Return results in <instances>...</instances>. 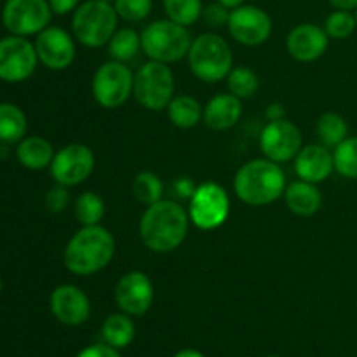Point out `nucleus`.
Listing matches in <instances>:
<instances>
[{"instance_id":"nucleus-35","label":"nucleus","mask_w":357,"mask_h":357,"mask_svg":"<svg viewBox=\"0 0 357 357\" xmlns=\"http://www.w3.org/2000/svg\"><path fill=\"white\" fill-rule=\"evenodd\" d=\"M202 20L211 28H222L229 24L230 9L220 2H213L202 9Z\"/></svg>"},{"instance_id":"nucleus-7","label":"nucleus","mask_w":357,"mask_h":357,"mask_svg":"<svg viewBox=\"0 0 357 357\" xmlns=\"http://www.w3.org/2000/svg\"><path fill=\"white\" fill-rule=\"evenodd\" d=\"M132 96L146 110H166L174 98V75L166 63L146 61L135 75Z\"/></svg>"},{"instance_id":"nucleus-34","label":"nucleus","mask_w":357,"mask_h":357,"mask_svg":"<svg viewBox=\"0 0 357 357\" xmlns=\"http://www.w3.org/2000/svg\"><path fill=\"white\" fill-rule=\"evenodd\" d=\"M152 0H115L114 7L119 17L129 23H139L152 13Z\"/></svg>"},{"instance_id":"nucleus-17","label":"nucleus","mask_w":357,"mask_h":357,"mask_svg":"<svg viewBox=\"0 0 357 357\" xmlns=\"http://www.w3.org/2000/svg\"><path fill=\"white\" fill-rule=\"evenodd\" d=\"M51 312L59 323L66 326H79L91 316V302L86 293L73 284H61L49 298Z\"/></svg>"},{"instance_id":"nucleus-11","label":"nucleus","mask_w":357,"mask_h":357,"mask_svg":"<svg viewBox=\"0 0 357 357\" xmlns=\"http://www.w3.org/2000/svg\"><path fill=\"white\" fill-rule=\"evenodd\" d=\"M38 63L35 44L26 37L9 35L0 40V80L16 84L26 80Z\"/></svg>"},{"instance_id":"nucleus-13","label":"nucleus","mask_w":357,"mask_h":357,"mask_svg":"<svg viewBox=\"0 0 357 357\" xmlns=\"http://www.w3.org/2000/svg\"><path fill=\"white\" fill-rule=\"evenodd\" d=\"M303 139L300 129L288 119L268 121L260 135V149L274 162H288L302 150Z\"/></svg>"},{"instance_id":"nucleus-14","label":"nucleus","mask_w":357,"mask_h":357,"mask_svg":"<svg viewBox=\"0 0 357 357\" xmlns=\"http://www.w3.org/2000/svg\"><path fill=\"white\" fill-rule=\"evenodd\" d=\"M229 33L243 45H260L268 40L272 33V20L267 10L258 6H243L230 10Z\"/></svg>"},{"instance_id":"nucleus-24","label":"nucleus","mask_w":357,"mask_h":357,"mask_svg":"<svg viewBox=\"0 0 357 357\" xmlns=\"http://www.w3.org/2000/svg\"><path fill=\"white\" fill-rule=\"evenodd\" d=\"M101 335H103L105 344L115 349H122L128 347L135 340L136 328L129 314L119 312L112 314L105 319L103 326H101Z\"/></svg>"},{"instance_id":"nucleus-21","label":"nucleus","mask_w":357,"mask_h":357,"mask_svg":"<svg viewBox=\"0 0 357 357\" xmlns=\"http://www.w3.org/2000/svg\"><path fill=\"white\" fill-rule=\"evenodd\" d=\"M284 201L289 211L298 216H312L319 211L323 204V195L316 187V183L310 181H293L284 190Z\"/></svg>"},{"instance_id":"nucleus-45","label":"nucleus","mask_w":357,"mask_h":357,"mask_svg":"<svg viewBox=\"0 0 357 357\" xmlns=\"http://www.w3.org/2000/svg\"><path fill=\"white\" fill-rule=\"evenodd\" d=\"M0 293H2V278H0Z\"/></svg>"},{"instance_id":"nucleus-23","label":"nucleus","mask_w":357,"mask_h":357,"mask_svg":"<svg viewBox=\"0 0 357 357\" xmlns=\"http://www.w3.org/2000/svg\"><path fill=\"white\" fill-rule=\"evenodd\" d=\"M167 117L173 122V126L180 129H192L201 122L202 115H204V108L201 107L195 98L188 96V94H180L171 100L167 105Z\"/></svg>"},{"instance_id":"nucleus-42","label":"nucleus","mask_w":357,"mask_h":357,"mask_svg":"<svg viewBox=\"0 0 357 357\" xmlns=\"http://www.w3.org/2000/svg\"><path fill=\"white\" fill-rule=\"evenodd\" d=\"M216 2L223 3V6H225V7H229V9L232 10V9H236V7L243 6V3L246 2V0H216Z\"/></svg>"},{"instance_id":"nucleus-36","label":"nucleus","mask_w":357,"mask_h":357,"mask_svg":"<svg viewBox=\"0 0 357 357\" xmlns=\"http://www.w3.org/2000/svg\"><path fill=\"white\" fill-rule=\"evenodd\" d=\"M70 204V194H68V187L65 185H56L52 187L51 190L47 192L45 195V206L51 213H61L65 211L66 206Z\"/></svg>"},{"instance_id":"nucleus-6","label":"nucleus","mask_w":357,"mask_h":357,"mask_svg":"<svg viewBox=\"0 0 357 357\" xmlns=\"http://www.w3.org/2000/svg\"><path fill=\"white\" fill-rule=\"evenodd\" d=\"M192 45L190 31L171 20H157L142 31V49L152 61H180L188 56Z\"/></svg>"},{"instance_id":"nucleus-25","label":"nucleus","mask_w":357,"mask_h":357,"mask_svg":"<svg viewBox=\"0 0 357 357\" xmlns=\"http://www.w3.org/2000/svg\"><path fill=\"white\" fill-rule=\"evenodd\" d=\"M26 115L13 103H0V142L20 143L26 135Z\"/></svg>"},{"instance_id":"nucleus-39","label":"nucleus","mask_w":357,"mask_h":357,"mask_svg":"<svg viewBox=\"0 0 357 357\" xmlns=\"http://www.w3.org/2000/svg\"><path fill=\"white\" fill-rule=\"evenodd\" d=\"M195 188L197 187L194 185V181L187 176H183V178H180V180L174 181V192H176L178 197H181V199H188V201H190V197L194 195Z\"/></svg>"},{"instance_id":"nucleus-40","label":"nucleus","mask_w":357,"mask_h":357,"mask_svg":"<svg viewBox=\"0 0 357 357\" xmlns=\"http://www.w3.org/2000/svg\"><path fill=\"white\" fill-rule=\"evenodd\" d=\"M267 119L268 121H281L286 119V110L281 103H272L267 108Z\"/></svg>"},{"instance_id":"nucleus-10","label":"nucleus","mask_w":357,"mask_h":357,"mask_svg":"<svg viewBox=\"0 0 357 357\" xmlns=\"http://www.w3.org/2000/svg\"><path fill=\"white\" fill-rule=\"evenodd\" d=\"M52 17L47 0H7L2 9V23L10 35L30 37L49 26Z\"/></svg>"},{"instance_id":"nucleus-33","label":"nucleus","mask_w":357,"mask_h":357,"mask_svg":"<svg viewBox=\"0 0 357 357\" xmlns=\"http://www.w3.org/2000/svg\"><path fill=\"white\" fill-rule=\"evenodd\" d=\"M356 28V17L351 10H333L326 17V23H324V30H326L328 37L338 38V40L351 37Z\"/></svg>"},{"instance_id":"nucleus-26","label":"nucleus","mask_w":357,"mask_h":357,"mask_svg":"<svg viewBox=\"0 0 357 357\" xmlns=\"http://www.w3.org/2000/svg\"><path fill=\"white\" fill-rule=\"evenodd\" d=\"M316 132L317 138L321 139V145L328 146V149H335L344 139L349 138V124L340 114L326 112V114L317 119Z\"/></svg>"},{"instance_id":"nucleus-19","label":"nucleus","mask_w":357,"mask_h":357,"mask_svg":"<svg viewBox=\"0 0 357 357\" xmlns=\"http://www.w3.org/2000/svg\"><path fill=\"white\" fill-rule=\"evenodd\" d=\"M335 171L333 152L328 146L314 143L302 146L295 157V173L300 180L310 183H323Z\"/></svg>"},{"instance_id":"nucleus-20","label":"nucleus","mask_w":357,"mask_h":357,"mask_svg":"<svg viewBox=\"0 0 357 357\" xmlns=\"http://www.w3.org/2000/svg\"><path fill=\"white\" fill-rule=\"evenodd\" d=\"M241 115H243V103L239 98L229 93L216 94L215 98H211L204 107L202 119L208 128L215 131H227L239 122Z\"/></svg>"},{"instance_id":"nucleus-1","label":"nucleus","mask_w":357,"mask_h":357,"mask_svg":"<svg viewBox=\"0 0 357 357\" xmlns=\"http://www.w3.org/2000/svg\"><path fill=\"white\" fill-rule=\"evenodd\" d=\"M190 216L174 201H159L149 206L139 220V237L150 251L171 253L183 244Z\"/></svg>"},{"instance_id":"nucleus-9","label":"nucleus","mask_w":357,"mask_h":357,"mask_svg":"<svg viewBox=\"0 0 357 357\" xmlns=\"http://www.w3.org/2000/svg\"><path fill=\"white\" fill-rule=\"evenodd\" d=\"M135 75L121 61H107L93 77V96L103 108H119L131 98Z\"/></svg>"},{"instance_id":"nucleus-28","label":"nucleus","mask_w":357,"mask_h":357,"mask_svg":"<svg viewBox=\"0 0 357 357\" xmlns=\"http://www.w3.org/2000/svg\"><path fill=\"white\" fill-rule=\"evenodd\" d=\"M105 216V202L94 192H84L75 201V218L82 227L100 225Z\"/></svg>"},{"instance_id":"nucleus-46","label":"nucleus","mask_w":357,"mask_h":357,"mask_svg":"<svg viewBox=\"0 0 357 357\" xmlns=\"http://www.w3.org/2000/svg\"><path fill=\"white\" fill-rule=\"evenodd\" d=\"M354 17H356V24H357V9H356V13H354Z\"/></svg>"},{"instance_id":"nucleus-2","label":"nucleus","mask_w":357,"mask_h":357,"mask_svg":"<svg viewBox=\"0 0 357 357\" xmlns=\"http://www.w3.org/2000/svg\"><path fill=\"white\" fill-rule=\"evenodd\" d=\"M115 255V239L101 225L82 227L65 248V265L75 275H93L103 271Z\"/></svg>"},{"instance_id":"nucleus-37","label":"nucleus","mask_w":357,"mask_h":357,"mask_svg":"<svg viewBox=\"0 0 357 357\" xmlns=\"http://www.w3.org/2000/svg\"><path fill=\"white\" fill-rule=\"evenodd\" d=\"M75 357H122L117 349L108 344H94L89 347L82 349Z\"/></svg>"},{"instance_id":"nucleus-47","label":"nucleus","mask_w":357,"mask_h":357,"mask_svg":"<svg viewBox=\"0 0 357 357\" xmlns=\"http://www.w3.org/2000/svg\"><path fill=\"white\" fill-rule=\"evenodd\" d=\"M267 357H279V356H267Z\"/></svg>"},{"instance_id":"nucleus-44","label":"nucleus","mask_w":357,"mask_h":357,"mask_svg":"<svg viewBox=\"0 0 357 357\" xmlns=\"http://www.w3.org/2000/svg\"><path fill=\"white\" fill-rule=\"evenodd\" d=\"M101 2H108V3H114L115 0H101Z\"/></svg>"},{"instance_id":"nucleus-30","label":"nucleus","mask_w":357,"mask_h":357,"mask_svg":"<svg viewBox=\"0 0 357 357\" xmlns=\"http://www.w3.org/2000/svg\"><path fill=\"white\" fill-rule=\"evenodd\" d=\"M227 86L234 96H237L239 100H246V98L257 94L258 87H260V79L248 66H236L227 75Z\"/></svg>"},{"instance_id":"nucleus-12","label":"nucleus","mask_w":357,"mask_h":357,"mask_svg":"<svg viewBox=\"0 0 357 357\" xmlns=\"http://www.w3.org/2000/svg\"><path fill=\"white\" fill-rule=\"evenodd\" d=\"M94 164L96 159L89 146L82 143H72L54 153L49 169L56 183L75 187L93 174Z\"/></svg>"},{"instance_id":"nucleus-15","label":"nucleus","mask_w":357,"mask_h":357,"mask_svg":"<svg viewBox=\"0 0 357 357\" xmlns=\"http://www.w3.org/2000/svg\"><path fill=\"white\" fill-rule=\"evenodd\" d=\"M38 61L49 70L61 72L75 59V42L66 30L59 26H47L35 40Z\"/></svg>"},{"instance_id":"nucleus-16","label":"nucleus","mask_w":357,"mask_h":357,"mask_svg":"<svg viewBox=\"0 0 357 357\" xmlns=\"http://www.w3.org/2000/svg\"><path fill=\"white\" fill-rule=\"evenodd\" d=\"M115 302L129 316H143L153 302L152 279L142 271H131L119 279L115 286Z\"/></svg>"},{"instance_id":"nucleus-18","label":"nucleus","mask_w":357,"mask_h":357,"mask_svg":"<svg viewBox=\"0 0 357 357\" xmlns=\"http://www.w3.org/2000/svg\"><path fill=\"white\" fill-rule=\"evenodd\" d=\"M330 37L326 30L314 23L296 24L286 38V49L296 61H316L326 52Z\"/></svg>"},{"instance_id":"nucleus-41","label":"nucleus","mask_w":357,"mask_h":357,"mask_svg":"<svg viewBox=\"0 0 357 357\" xmlns=\"http://www.w3.org/2000/svg\"><path fill=\"white\" fill-rule=\"evenodd\" d=\"M338 10H356L357 0H328Z\"/></svg>"},{"instance_id":"nucleus-29","label":"nucleus","mask_w":357,"mask_h":357,"mask_svg":"<svg viewBox=\"0 0 357 357\" xmlns=\"http://www.w3.org/2000/svg\"><path fill=\"white\" fill-rule=\"evenodd\" d=\"M162 194H164L162 180H160L155 173L143 171V173L136 174L135 181H132V195H135L142 204L145 206L155 204V202L162 201Z\"/></svg>"},{"instance_id":"nucleus-8","label":"nucleus","mask_w":357,"mask_h":357,"mask_svg":"<svg viewBox=\"0 0 357 357\" xmlns=\"http://www.w3.org/2000/svg\"><path fill=\"white\" fill-rule=\"evenodd\" d=\"M230 199L225 188L215 181H206L195 188L188 206L190 222L201 230H215L227 222Z\"/></svg>"},{"instance_id":"nucleus-4","label":"nucleus","mask_w":357,"mask_h":357,"mask_svg":"<svg viewBox=\"0 0 357 357\" xmlns=\"http://www.w3.org/2000/svg\"><path fill=\"white\" fill-rule=\"evenodd\" d=\"M188 66L202 82H220L234 68V54L229 42L216 33H202L192 40Z\"/></svg>"},{"instance_id":"nucleus-5","label":"nucleus","mask_w":357,"mask_h":357,"mask_svg":"<svg viewBox=\"0 0 357 357\" xmlns=\"http://www.w3.org/2000/svg\"><path fill=\"white\" fill-rule=\"evenodd\" d=\"M117 24L119 14L114 3L101 2V0H87L73 10V37L86 47L108 45L110 38L117 31Z\"/></svg>"},{"instance_id":"nucleus-22","label":"nucleus","mask_w":357,"mask_h":357,"mask_svg":"<svg viewBox=\"0 0 357 357\" xmlns=\"http://www.w3.org/2000/svg\"><path fill=\"white\" fill-rule=\"evenodd\" d=\"M16 155L23 167L31 171H40L51 166L52 159H54V149H52L51 142H47L42 136H28L20 142Z\"/></svg>"},{"instance_id":"nucleus-27","label":"nucleus","mask_w":357,"mask_h":357,"mask_svg":"<svg viewBox=\"0 0 357 357\" xmlns=\"http://www.w3.org/2000/svg\"><path fill=\"white\" fill-rule=\"evenodd\" d=\"M139 49H142V33H138L132 28L117 30L108 42V54L114 61H131L138 54Z\"/></svg>"},{"instance_id":"nucleus-31","label":"nucleus","mask_w":357,"mask_h":357,"mask_svg":"<svg viewBox=\"0 0 357 357\" xmlns=\"http://www.w3.org/2000/svg\"><path fill=\"white\" fill-rule=\"evenodd\" d=\"M167 20L190 26L202 16V0H162Z\"/></svg>"},{"instance_id":"nucleus-43","label":"nucleus","mask_w":357,"mask_h":357,"mask_svg":"<svg viewBox=\"0 0 357 357\" xmlns=\"http://www.w3.org/2000/svg\"><path fill=\"white\" fill-rule=\"evenodd\" d=\"M174 357H204L199 351H194V349H185V351H180Z\"/></svg>"},{"instance_id":"nucleus-38","label":"nucleus","mask_w":357,"mask_h":357,"mask_svg":"<svg viewBox=\"0 0 357 357\" xmlns=\"http://www.w3.org/2000/svg\"><path fill=\"white\" fill-rule=\"evenodd\" d=\"M47 2L51 6L52 14H58V16L73 13L80 6V0H47Z\"/></svg>"},{"instance_id":"nucleus-32","label":"nucleus","mask_w":357,"mask_h":357,"mask_svg":"<svg viewBox=\"0 0 357 357\" xmlns=\"http://www.w3.org/2000/svg\"><path fill=\"white\" fill-rule=\"evenodd\" d=\"M335 171L349 180H357V136L344 139L333 150Z\"/></svg>"},{"instance_id":"nucleus-3","label":"nucleus","mask_w":357,"mask_h":357,"mask_svg":"<svg viewBox=\"0 0 357 357\" xmlns=\"http://www.w3.org/2000/svg\"><path fill=\"white\" fill-rule=\"evenodd\" d=\"M286 174L271 159H253L244 164L234 178L237 197L250 206H267L278 201L286 190Z\"/></svg>"}]
</instances>
